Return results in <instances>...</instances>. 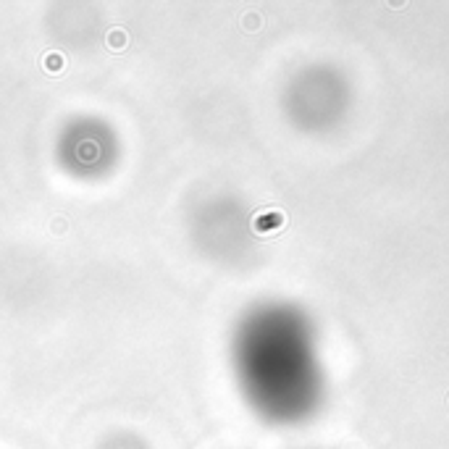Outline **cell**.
<instances>
[{
	"instance_id": "6da1fadb",
	"label": "cell",
	"mask_w": 449,
	"mask_h": 449,
	"mask_svg": "<svg viewBox=\"0 0 449 449\" xmlns=\"http://www.w3.org/2000/svg\"><path fill=\"white\" fill-rule=\"evenodd\" d=\"M124 145L119 129L105 116L76 113L69 116L53 140L55 166L74 182L97 184L121 163Z\"/></svg>"
},
{
	"instance_id": "7a4b0ae2",
	"label": "cell",
	"mask_w": 449,
	"mask_h": 449,
	"mask_svg": "<svg viewBox=\"0 0 449 449\" xmlns=\"http://www.w3.org/2000/svg\"><path fill=\"white\" fill-rule=\"evenodd\" d=\"M95 449H150V444L134 431H126V428H119V431H110L105 434Z\"/></svg>"
}]
</instances>
